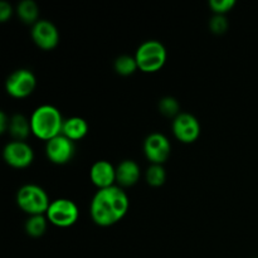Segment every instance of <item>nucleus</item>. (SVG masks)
<instances>
[{
    "instance_id": "nucleus-1",
    "label": "nucleus",
    "mask_w": 258,
    "mask_h": 258,
    "mask_svg": "<svg viewBox=\"0 0 258 258\" xmlns=\"http://www.w3.org/2000/svg\"><path fill=\"white\" fill-rule=\"evenodd\" d=\"M128 197L120 186L100 189L91 202L92 221L100 227H110L120 222L128 211Z\"/></svg>"
},
{
    "instance_id": "nucleus-2",
    "label": "nucleus",
    "mask_w": 258,
    "mask_h": 258,
    "mask_svg": "<svg viewBox=\"0 0 258 258\" xmlns=\"http://www.w3.org/2000/svg\"><path fill=\"white\" fill-rule=\"evenodd\" d=\"M63 116L57 107L52 105H42L34 110L30 117V127L33 135L44 141L52 140L62 134Z\"/></svg>"
},
{
    "instance_id": "nucleus-3",
    "label": "nucleus",
    "mask_w": 258,
    "mask_h": 258,
    "mask_svg": "<svg viewBox=\"0 0 258 258\" xmlns=\"http://www.w3.org/2000/svg\"><path fill=\"white\" fill-rule=\"evenodd\" d=\"M17 204L29 216H40L47 213L50 201L44 189L35 184H27L18 190Z\"/></svg>"
},
{
    "instance_id": "nucleus-4",
    "label": "nucleus",
    "mask_w": 258,
    "mask_h": 258,
    "mask_svg": "<svg viewBox=\"0 0 258 258\" xmlns=\"http://www.w3.org/2000/svg\"><path fill=\"white\" fill-rule=\"evenodd\" d=\"M166 49L159 40H146L135 53L139 70L145 73L160 71L166 62Z\"/></svg>"
},
{
    "instance_id": "nucleus-5",
    "label": "nucleus",
    "mask_w": 258,
    "mask_h": 258,
    "mask_svg": "<svg viewBox=\"0 0 258 258\" xmlns=\"http://www.w3.org/2000/svg\"><path fill=\"white\" fill-rule=\"evenodd\" d=\"M45 217L53 226L59 227V228H68L78 221L80 211L75 202L71 199L59 198L50 202Z\"/></svg>"
},
{
    "instance_id": "nucleus-6",
    "label": "nucleus",
    "mask_w": 258,
    "mask_h": 258,
    "mask_svg": "<svg viewBox=\"0 0 258 258\" xmlns=\"http://www.w3.org/2000/svg\"><path fill=\"white\" fill-rule=\"evenodd\" d=\"M35 85H37V80L32 71L20 68V70L14 71L8 77L7 82H5V88L12 97L25 98L32 95Z\"/></svg>"
},
{
    "instance_id": "nucleus-7",
    "label": "nucleus",
    "mask_w": 258,
    "mask_h": 258,
    "mask_svg": "<svg viewBox=\"0 0 258 258\" xmlns=\"http://www.w3.org/2000/svg\"><path fill=\"white\" fill-rule=\"evenodd\" d=\"M75 141L68 139L63 134L47 141V145H45V155L48 160L57 165H64L70 163L75 156Z\"/></svg>"
},
{
    "instance_id": "nucleus-8",
    "label": "nucleus",
    "mask_w": 258,
    "mask_h": 258,
    "mask_svg": "<svg viewBox=\"0 0 258 258\" xmlns=\"http://www.w3.org/2000/svg\"><path fill=\"white\" fill-rule=\"evenodd\" d=\"M144 153L151 164L165 163L171 153V144L165 135L160 133H153L144 141Z\"/></svg>"
},
{
    "instance_id": "nucleus-9",
    "label": "nucleus",
    "mask_w": 258,
    "mask_h": 258,
    "mask_svg": "<svg viewBox=\"0 0 258 258\" xmlns=\"http://www.w3.org/2000/svg\"><path fill=\"white\" fill-rule=\"evenodd\" d=\"M3 156L8 165L15 169H24L34 160V151L25 141L14 140L5 145Z\"/></svg>"
},
{
    "instance_id": "nucleus-10",
    "label": "nucleus",
    "mask_w": 258,
    "mask_h": 258,
    "mask_svg": "<svg viewBox=\"0 0 258 258\" xmlns=\"http://www.w3.org/2000/svg\"><path fill=\"white\" fill-rule=\"evenodd\" d=\"M173 134L179 141L191 144L201 135V123L196 116L188 112H180L173 121Z\"/></svg>"
},
{
    "instance_id": "nucleus-11",
    "label": "nucleus",
    "mask_w": 258,
    "mask_h": 258,
    "mask_svg": "<svg viewBox=\"0 0 258 258\" xmlns=\"http://www.w3.org/2000/svg\"><path fill=\"white\" fill-rule=\"evenodd\" d=\"M32 38L38 47L44 50H50L58 45L59 33L49 20H38L32 28Z\"/></svg>"
},
{
    "instance_id": "nucleus-12",
    "label": "nucleus",
    "mask_w": 258,
    "mask_h": 258,
    "mask_svg": "<svg viewBox=\"0 0 258 258\" xmlns=\"http://www.w3.org/2000/svg\"><path fill=\"white\" fill-rule=\"evenodd\" d=\"M91 181L98 189H106L115 185L116 168L107 160L96 161L90 170Z\"/></svg>"
},
{
    "instance_id": "nucleus-13",
    "label": "nucleus",
    "mask_w": 258,
    "mask_h": 258,
    "mask_svg": "<svg viewBox=\"0 0 258 258\" xmlns=\"http://www.w3.org/2000/svg\"><path fill=\"white\" fill-rule=\"evenodd\" d=\"M141 175L140 166L134 160H123L116 168V181L121 186H133Z\"/></svg>"
},
{
    "instance_id": "nucleus-14",
    "label": "nucleus",
    "mask_w": 258,
    "mask_h": 258,
    "mask_svg": "<svg viewBox=\"0 0 258 258\" xmlns=\"http://www.w3.org/2000/svg\"><path fill=\"white\" fill-rule=\"evenodd\" d=\"M88 133V123L86 122L85 118L82 117H71L64 120L63 123L62 134L64 136H67L68 139H71L72 141L81 140V139L85 138Z\"/></svg>"
},
{
    "instance_id": "nucleus-15",
    "label": "nucleus",
    "mask_w": 258,
    "mask_h": 258,
    "mask_svg": "<svg viewBox=\"0 0 258 258\" xmlns=\"http://www.w3.org/2000/svg\"><path fill=\"white\" fill-rule=\"evenodd\" d=\"M9 133L17 141L25 140L29 136V134L32 133L30 121L25 116L17 113V115L10 118Z\"/></svg>"
},
{
    "instance_id": "nucleus-16",
    "label": "nucleus",
    "mask_w": 258,
    "mask_h": 258,
    "mask_svg": "<svg viewBox=\"0 0 258 258\" xmlns=\"http://www.w3.org/2000/svg\"><path fill=\"white\" fill-rule=\"evenodd\" d=\"M18 17L24 22L25 24H33L38 22V17H39V9L38 5L35 4L33 0H23L22 3L18 4L17 8Z\"/></svg>"
},
{
    "instance_id": "nucleus-17",
    "label": "nucleus",
    "mask_w": 258,
    "mask_h": 258,
    "mask_svg": "<svg viewBox=\"0 0 258 258\" xmlns=\"http://www.w3.org/2000/svg\"><path fill=\"white\" fill-rule=\"evenodd\" d=\"M47 221L48 219L47 217H44V214L30 216L28 221L25 222V232L34 238L43 236L44 232L47 231Z\"/></svg>"
},
{
    "instance_id": "nucleus-18",
    "label": "nucleus",
    "mask_w": 258,
    "mask_h": 258,
    "mask_svg": "<svg viewBox=\"0 0 258 258\" xmlns=\"http://www.w3.org/2000/svg\"><path fill=\"white\" fill-rule=\"evenodd\" d=\"M113 67H115L116 72L121 76H130L136 70H139L135 55L133 57V55L127 54L120 55V57L116 58L115 63H113Z\"/></svg>"
},
{
    "instance_id": "nucleus-19",
    "label": "nucleus",
    "mask_w": 258,
    "mask_h": 258,
    "mask_svg": "<svg viewBox=\"0 0 258 258\" xmlns=\"http://www.w3.org/2000/svg\"><path fill=\"white\" fill-rule=\"evenodd\" d=\"M146 181L151 186H161L166 180L165 169L160 164H151L146 170Z\"/></svg>"
},
{
    "instance_id": "nucleus-20",
    "label": "nucleus",
    "mask_w": 258,
    "mask_h": 258,
    "mask_svg": "<svg viewBox=\"0 0 258 258\" xmlns=\"http://www.w3.org/2000/svg\"><path fill=\"white\" fill-rule=\"evenodd\" d=\"M159 110L163 113L164 116H168V117H174L180 113V106H179V102L174 97H164L161 98L160 102H159Z\"/></svg>"
},
{
    "instance_id": "nucleus-21",
    "label": "nucleus",
    "mask_w": 258,
    "mask_h": 258,
    "mask_svg": "<svg viewBox=\"0 0 258 258\" xmlns=\"http://www.w3.org/2000/svg\"><path fill=\"white\" fill-rule=\"evenodd\" d=\"M234 5H236L234 0H211L209 2L211 9L219 15H224L226 13H228L229 10L233 9Z\"/></svg>"
},
{
    "instance_id": "nucleus-22",
    "label": "nucleus",
    "mask_w": 258,
    "mask_h": 258,
    "mask_svg": "<svg viewBox=\"0 0 258 258\" xmlns=\"http://www.w3.org/2000/svg\"><path fill=\"white\" fill-rule=\"evenodd\" d=\"M209 28L214 34H223L228 29V20L224 15L216 14L209 22Z\"/></svg>"
},
{
    "instance_id": "nucleus-23",
    "label": "nucleus",
    "mask_w": 258,
    "mask_h": 258,
    "mask_svg": "<svg viewBox=\"0 0 258 258\" xmlns=\"http://www.w3.org/2000/svg\"><path fill=\"white\" fill-rule=\"evenodd\" d=\"M13 14V7L8 2L0 3V22H7Z\"/></svg>"
},
{
    "instance_id": "nucleus-24",
    "label": "nucleus",
    "mask_w": 258,
    "mask_h": 258,
    "mask_svg": "<svg viewBox=\"0 0 258 258\" xmlns=\"http://www.w3.org/2000/svg\"><path fill=\"white\" fill-rule=\"evenodd\" d=\"M9 125H10V120L8 118V116L5 115L4 111H2L0 112V133H5V131L9 128Z\"/></svg>"
}]
</instances>
